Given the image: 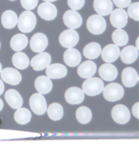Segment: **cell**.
<instances>
[{"instance_id":"obj_1","label":"cell","mask_w":139,"mask_h":146,"mask_svg":"<svg viewBox=\"0 0 139 146\" xmlns=\"http://www.w3.org/2000/svg\"><path fill=\"white\" fill-rule=\"evenodd\" d=\"M18 29L22 33H30L35 27L37 19L33 13L30 10L24 11L18 19Z\"/></svg>"},{"instance_id":"obj_2","label":"cell","mask_w":139,"mask_h":146,"mask_svg":"<svg viewBox=\"0 0 139 146\" xmlns=\"http://www.w3.org/2000/svg\"><path fill=\"white\" fill-rule=\"evenodd\" d=\"M87 29L94 35H100L105 32L107 28V22L101 15H93L88 19Z\"/></svg>"},{"instance_id":"obj_3","label":"cell","mask_w":139,"mask_h":146,"mask_svg":"<svg viewBox=\"0 0 139 146\" xmlns=\"http://www.w3.org/2000/svg\"><path fill=\"white\" fill-rule=\"evenodd\" d=\"M104 88V83L100 78L90 77L83 83L82 91L85 94L94 96L101 94Z\"/></svg>"},{"instance_id":"obj_4","label":"cell","mask_w":139,"mask_h":146,"mask_svg":"<svg viewBox=\"0 0 139 146\" xmlns=\"http://www.w3.org/2000/svg\"><path fill=\"white\" fill-rule=\"evenodd\" d=\"M103 96L109 102H115L121 100L124 95V90L117 83H109L103 88Z\"/></svg>"},{"instance_id":"obj_5","label":"cell","mask_w":139,"mask_h":146,"mask_svg":"<svg viewBox=\"0 0 139 146\" xmlns=\"http://www.w3.org/2000/svg\"><path fill=\"white\" fill-rule=\"evenodd\" d=\"M79 36L75 29H69L63 31L59 36V42L63 47L69 48L76 46L79 42Z\"/></svg>"},{"instance_id":"obj_6","label":"cell","mask_w":139,"mask_h":146,"mask_svg":"<svg viewBox=\"0 0 139 146\" xmlns=\"http://www.w3.org/2000/svg\"><path fill=\"white\" fill-rule=\"evenodd\" d=\"M29 106L35 114L42 115L47 111L46 98L41 94H33L29 99Z\"/></svg>"},{"instance_id":"obj_7","label":"cell","mask_w":139,"mask_h":146,"mask_svg":"<svg viewBox=\"0 0 139 146\" xmlns=\"http://www.w3.org/2000/svg\"><path fill=\"white\" fill-rule=\"evenodd\" d=\"M111 116L114 121L119 124H127L130 119V113L128 107L125 105H117L111 111Z\"/></svg>"},{"instance_id":"obj_8","label":"cell","mask_w":139,"mask_h":146,"mask_svg":"<svg viewBox=\"0 0 139 146\" xmlns=\"http://www.w3.org/2000/svg\"><path fill=\"white\" fill-rule=\"evenodd\" d=\"M128 16L126 10L123 8H117L111 13L110 22L113 27L121 29L126 27L128 23Z\"/></svg>"},{"instance_id":"obj_9","label":"cell","mask_w":139,"mask_h":146,"mask_svg":"<svg viewBox=\"0 0 139 146\" xmlns=\"http://www.w3.org/2000/svg\"><path fill=\"white\" fill-rule=\"evenodd\" d=\"M62 19L64 24L69 29H78L82 25V17L76 10H70L66 11Z\"/></svg>"},{"instance_id":"obj_10","label":"cell","mask_w":139,"mask_h":146,"mask_svg":"<svg viewBox=\"0 0 139 146\" xmlns=\"http://www.w3.org/2000/svg\"><path fill=\"white\" fill-rule=\"evenodd\" d=\"M37 13L43 20L52 21L56 17L58 10L53 3L46 1L41 3L38 7Z\"/></svg>"},{"instance_id":"obj_11","label":"cell","mask_w":139,"mask_h":146,"mask_svg":"<svg viewBox=\"0 0 139 146\" xmlns=\"http://www.w3.org/2000/svg\"><path fill=\"white\" fill-rule=\"evenodd\" d=\"M51 56L48 53L41 52L34 56L31 61V66L34 70L40 71L46 68L51 63Z\"/></svg>"},{"instance_id":"obj_12","label":"cell","mask_w":139,"mask_h":146,"mask_svg":"<svg viewBox=\"0 0 139 146\" xmlns=\"http://www.w3.org/2000/svg\"><path fill=\"white\" fill-rule=\"evenodd\" d=\"M1 78L5 83L12 86H17L22 80L20 73L12 68H6L1 70Z\"/></svg>"},{"instance_id":"obj_13","label":"cell","mask_w":139,"mask_h":146,"mask_svg":"<svg viewBox=\"0 0 139 146\" xmlns=\"http://www.w3.org/2000/svg\"><path fill=\"white\" fill-rule=\"evenodd\" d=\"M48 44V38L42 33H37L31 38L30 48L35 53L43 52L47 48Z\"/></svg>"},{"instance_id":"obj_14","label":"cell","mask_w":139,"mask_h":146,"mask_svg":"<svg viewBox=\"0 0 139 146\" xmlns=\"http://www.w3.org/2000/svg\"><path fill=\"white\" fill-rule=\"evenodd\" d=\"M66 101L70 105H79L85 98L84 93L77 87H71L67 90L65 94Z\"/></svg>"},{"instance_id":"obj_15","label":"cell","mask_w":139,"mask_h":146,"mask_svg":"<svg viewBox=\"0 0 139 146\" xmlns=\"http://www.w3.org/2000/svg\"><path fill=\"white\" fill-rule=\"evenodd\" d=\"M138 81V75L136 70L132 67L124 69L121 73V81L126 88H133Z\"/></svg>"},{"instance_id":"obj_16","label":"cell","mask_w":139,"mask_h":146,"mask_svg":"<svg viewBox=\"0 0 139 146\" xmlns=\"http://www.w3.org/2000/svg\"><path fill=\"white\" fill-rule=\"evenodd\" d=\"M120 55V49L116 44H108L101 51L102 59L107 63H113L117 60Z\"/></svg>"},{"instance_id":"obj_17","label":"cell","mask_w":139,"mask_h":146,"mask_svg":"<svg viewBox=\"0 0 139 146\" xmlns=\"http://www.w3.org/2000/svg\"><path fill=\"white\" fill-rule=\"evenodd\" d=\"M46 73L50 79H60L67 76V69L61 64H50L47 67Z\"/></svg>"},{"instance_id":"obj_18","label":"cell","mask_w":139,"mask_h":146,"mask_svg":"<svg viewBox=\"0 0 139 146\" xmlns=\"http://www.w3.org/2000/svg\"><path fill=\"white\" fill-rule=\"evenodd\" d=\"M99 75L101 79L106 81H113L116 79L118 75L117 68L111 64H104L99 68Z\"/></svg>"},{"instance_id":"obj_19","label":"cell","mask_w":139,"mask_h":146,"mask_svg":"<svg viewBox=\"0 0 139 146\" xmlns=\"http://www.w3.org/2000/svg\"><path fill=\"white\" fill-rule=\"evenodd\" d=\"M65 63L69 67L74 68L79 64L81 60L80 52L74 48H69L65 51L63 55Z\"/></svg>"},{"instance_id":"obj_20","label":"cell","mask_w":139,"mask_h":146,"mask_svg":"<svg viewBox=\"0 0 139 146\" xmlns=\"http://www.w3.org/2000/svg\"><path fill=\"white\" fill-rule=\"evenodd\" d=\"M5 99L10 107L14 109L20 108L23 104V100L21 95L18 91L14 89L8 90L6 92Z\"/></svg>"},{"instance_id":"obj_21","label":"cell","mask_w":139,"mask_h":146,"mask_svg":"<svg viewBox=\"0 0 139 146\" xmlns=\"http://www.w3.org/2000/svg\"><path fill=\"white\" fill-rule=\"evenodd\" d=\"M96 65L90 60L85 61L79 65L77 68V74L82 79H88L92 77L96 72Z\"/></svg>"},{"instance_id":"obj_22","label":"cell","mask_w":139,"mask_h":146,"mask_svg":"<svg viewBox=\"0 0 139 146\" xmlns=\"http://www.w3.org/2000/svg\"><path fill=\"white\" fill-rule=\"evenodd\" d=\"M35 88L39 94H48L52 90V82L48 76H39L35 81Z\"/></svg>"},{"instance_id":"obj_23","label":"cell","mask_w":139,"mask_h":146,"mask_svg":"<svg viewBox=\"0 0 139 146\" xmlns=\"http://www.w3.org/2000/svg\"><path fill=\"white\" fill-rule=\"evenodd\" d=\"M93 6L96 13L101 16L110 15L113 8L111 0H94Z\"/></svg>"},{"instance_id":"obj_24","label":"cell","mask_w":139,"mask_h":146,"mask_svg":"<svg viewBox=\"0 0 139 146\" xmlns=\"http://www.w3.org/2000/svg\"><path fill=\"white\" fill-rule=\"evenodd\" d=\"M121 60L124 64H132L137 60L138 56V49L134 46L129 45L124 47L120 53Z\"/></svg>"},{"instance_id":"obj_25","label":"cell","mask_w":139,"mask_h":146,"mask_svg":"<svg viewBox=\"0 0 139 146\" xmlns=\"http://www.w3.org/2000/svg\"><path fill=\"white\" fill-rule=\"evenodd\" d=\"M18 23V17L14 11L6 10L1 15V24L3 27L8 29H13Z\"/></svg>"},{"instance_id":"obj_26","label":"cell","mask_w":139,"mask_h":146,"mask_svg":"<svg viewBox=\"0 0 139 146\" xmlns=\"http://www.w3.org/2000/svg\"><path fill=\"white\" fill-rule=\"evenodd\" d=\"M101 46L97 42H90L85 46L83 53L85 57L89 60H94L98 58L101 53Z\"/></svg>"},{"instance_id":"obj_27","label":"cell","mask_w":139,"mask_h":146,"mask_svg":"<svg viewBox=\"0 0 139 146\" xmlns=\"http://www.w3.org/2000/svg\"><path fill=\"white\" fill-rule=\"evenodd\" d=\"M28 38L25 34H17L12 38L10 40V46L15 51H20L27 47Z\"/></svg>"},{"instance_id":"obj_28","label":"cell","mask_w":139,"mask_h":146,"mask_svg":"<svg viewBox=\"0 0 139 146\" xmlns=\"http://www.w3.org/2000/svg\"><path fill=\"white\" fill-rule=\"evenodd\" d=\"M12 64L14 66L20 70H25L29 65V59L25 53L18 51L12 56Z\"/></svg>"},{"instance_id":"obj_29","label":"cell","mask_w":139,"mask_h":146,"mask_svg":"<svg viewBox=\"0 0 139 146\" xmlns=\"http://www.w3.org/2000/svg\"><path fill=\"white\" fill-rule=\"evenodd\" d=\"M48 117L53 121H58L62 119L64 115V111L62 105L59 103L51 104L47 110Z\"/></svg>"},{"instance_id":"obj_30","label":"cell","mask_w":139,"mask_h":146,"mask_svg":"<svg viewBox=\"0 0 139 146\" xmlns=\"http://www.w3.org/2000/svg\"><path fill=\"white\" fill-rule=\"evenodd\" d=\"M31 117L32 115H31V111L26 108L18 109V110L16 111L14 115L15 121L20 125L28 124L29 121H31Z\"/></svg>"},{"instance_id":"obj_31","label":"cell","mask_w":139,"mask_h":146,"mask_svg":"<svg viewBox=\"0 0 139 146\" xmlns=\"http://www.w3.org/2000/svg\"><path fill=\"white\" fill-rule=\"evenodd\" d=\"M112 40L117 46H123L128 44L129 40L128 34L122 29H117L112 34Z\"/></svg>"},{"instance_id":"obj_32","label":"cell","mask_w":139,"mask_h":146,"mask_svg":"<svg viewBox=\"0 0 139 146\" xmlns=\"http://www.w3.org/2000/svg\"><path fill=\"white\" fill-rule=\"evenodd\" d=\"M76 118L81 124H88L91 121L92 114L90 109L87 107H80L76 111Z\"/></svg>"},{"instance_id":"obj_33","label":"cell","mask_w":139,"mask_h":146,"mask_svg":"<svg viewBox=\"0 0 139 146\" xmlns=\"http://www.w3.org/2000/svg\"><path fill=\"white\" fill-rule=\"evenodd\" d=\"M138 8H139V3L134 2L133 3H130L128 6V16H129L130 18L132 19L135 21H138Z\"/></svg>"},{"instance_id":"obj_34","label":"cell","mask_w":139,"mask_h":146,"mask_svg":"<svg viewBox=\"0 0 139 146\" xmlns=\"http://www.w3.org/2000/svg\"><path fill=\"white\" fill-rule=\"evenodd\" d=\"M86 0H67V3L70 8L73 10H80L85 4Z\"/></svg>"},{"instance_id":"obj_35","label":"cell","mask_w":139,"mask_h":146,"mask_svg":"<svg viewBox=\"0 0 139 146\" xmlns=\"http://www.w3.org/2000/svg\"><path fill=\"white\" fill-rule=\"evenodd\" d=\"M39 0H20L22 8L27 10H34L37 6Z\"/></svg>"},{"instance_id":"obj_36","label":"cell","mask_w":139,"mask_h":146,"mask_svg":"<svg viewBox=\"0 0 139 146\" xmlns=\"http://www.w3.org/2000/svg\"><path fill=\"white\" fill-rule=\"evenodd\" d=\"M132 0H113L114 4L119 8H125L131 3Z\"/></svg>"},{"instance_id":"obj_37","label":"cell","mask_w":139,"mask_h":146,"mask_svg":"<svg viewBox=\"0 0 139 146\" xmlns=\"http://www.w3.org/2000/svg\"><path fill=\"white\" fill-rule=\"evenodd\" d=\"M132 113L136 118H138V102H136L132 107Z\"/></svg>"},{"instance_id":"obj_38","label":"cell","mask_w":139,"mask_h":146,"mask_svg":"<svg viewBox=\"0 0 139 146\" xmlns=\"http://www.w3.org/2000/svg\"><path fill=\"white\" fill-rule=\"evenodd\" d=\"M4 84H3V81L0 79V96H1L4 92Z\"/></svg>"},{"instance_id":"obj_39","label":"cell","mask_w":139,"mask_h":146,"mask_svg":"<svg viewBox=\"0 0 139 146\" xmlns=\"http://www.w3.org/2000/svg\"><path fill=\"white\" fill-rule=\"evenodd\" d=\"M3 107V100L0 98V111L2 110Z\"/></svg>"},{"instance_id":"obj_40","label":"cell","mask_w":139,"mask_h":146,"mask_svg":"<svg viewBox=\"0 0 139 146\" xmlns=\"http://www.w3.org/2000/svg\"><path fill=\"white\" fill-rule=\"evenodd\" d=\"M43 1H46V2H54V1H57V0H43Z\"/></svg>"},{"instance_id":"obj_41","label":"cell","mask_w":139,"mask_h":146,"mask_svg":"<svg viewBox=\"0 0 139 146\" xmlns=\"http://www.w3.org/2000/svg\"><path fill=\"white\" fill-rule=\"evenodd\" d=\"M1 70H2V66H1V64L0 63V72H1Z\"/></svg>"},{"instance_id":"obj_42","label":"cell","mask_w":139,"mask_h":146,"mask_svg":"<svg viewBox=\"0 0 139 146\" xmlns=\"http://www.w3.org/2000/svg\"><path fill=\"white\" fill-rule=\"evenodd\" d=\"M10 1H15V0H10Z\"/></svg>"},{"instance_id":"obj_43","label":"cell","mask_w":139,"mask_h":146,"mask_svg":"<svg viewBox=\"0 0 139 146\" xmlns=\"http://www.w3.org/2000/svg\"><path fill=\"white\" fill-rule=\"evenodd\" d=\"M0 48H1V42H0Z\"/></svg>"}]
</instances>
